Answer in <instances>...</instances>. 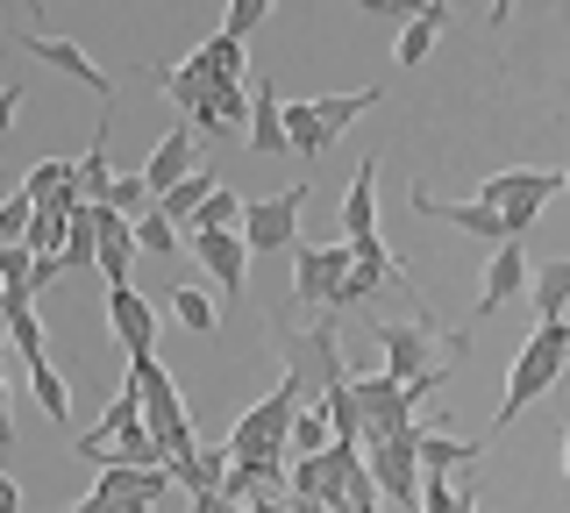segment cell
Here are the masks:
<instances>
[{
  "label": "cell",
  "mask_w": 570,
  "mask_h": 513,
  "mask_svg": "<svg viewBox=\"0 0 570 513\" xmlns=\"http://www.w3.org/2000/svg\"><path fill=\"white\" fill-rule=\"evenodd\" d=\"M94 228H100V264H94V272L107 278V293H121V286H129V272H136V257H142L136 221L121 215V207H94Z\"/></svg>",
  "instance_id": "8"
},
{
  "label": "cell",
  "mask_w": 570,
  "mask_h": 513,
  "mask_svg": "<svg viewBox=\"0 0 570 513\" xmlns=\"http://www.w3.org/2000/svg\"><path fill=\"white\" fill-rule=\"evenodd\" d=\"M563 193H570V171H563Z\"/></svg>",
  "instance_id": "37"
},
{
  "label": "cell",
  "mask_w": 570,
  "mask_h": 513,
  "mask_svg": "<svg viewBox=\"0 0 570 513\" xmlns=\"http://www.w3.org/2000/svg\"><path fill=\"white\" fill-rule=\"evenodd\" d=\"M371 335H379V349H385V378L414 385V378L435 371V328L428 322H371Z\"/></svg>",
  "instance_id": "6"
},
{
  "label": "cell",
  "mask_w": 570,
  "mask_h": 513,
  "mask_svg": "<svg viewBox=\"0 0 570 513\" xmlns=\"http://www.w3.org/2000/svg\"><path fill=\"white\" fill-rule=\"evenodd\" d=\"M557 193H563V171H492V179L478 186V200H485L492 215H507L513 243H521L528 228H534V215H542Z\"/></svg>",
  "instance_id": "3"
},
{
  "label": "cell",
  "mask_w": 570,
  "mask_h": 513,
  "mask_svg": "<svg viewBox=\"0 0 570 513\" xmlns=\"http://www.w3.org/2000/svg\"><path fill=\"white\" fill-rule=\"evenodd\" d=\"M165 471H171V485H186L193 500H207V492H222V485H228L236 456H228V450H193L186 464H165Z\"/></svg>",
  "instance_id": "19"
},
{
  "label": "cell",
  "mask_w": 570,
  "mask_h": 513,
  "mask_svg": "<svg viewBox=\"0 0 570 513\" xmlns=\"http://www.w3.org/2000/svg\"><path fill=\"white\" fill-rule=\"evenodd\" d=\"M379 100H385V86H356V93H321V100H314V115H321V129H328V136H343V129H356V121L379 108Z\"/></svg>",
  "instance_id": "21"
},
{
  "label": "cell",
  "mask_w": 570,
  "mask_h": 513,
  "mask_svg": "<svg viewBox=\"0 0 570 513\" xmlns=\"http://www.w3.org/2000/svg\"><path fill=\"white\" fill-rule=\"evenodd\" d=\"M136 243H142V257H171V250H178L186 236H178V228H171V221H165V215L150 207V215L136 221Z\"/></svg>",
  "instance_id": "30"
},
{
  "label": "cell",
  "mask_w": 570,
  "mask_h": 513,
  "mask_svg": "<svg viewBox=\"0 0 570 513\" xmlns=\"http://www.w3.org/2000/svg\"><path fill=\"white\" fill-rule=\"evenodd\" d=\"M22 100H29V86H0V150H8V136H14V115H22Z\"/></svg>",
  "instance_id": "31"
},
{
  "label": "cell",
  "mask_w": 570,
  "mask_h": 513,
  "mask_svg": "<svg viewBox=\"0 0 570 513\" xmlns=\"http://www.w3.org/2000/svg\"><path fill=\"white\" fill-rule=\"evenodd\" d=\"M29 228H36V200L22 186L8 193V200H0V250H14V243H29Z\"/></svg>",
  "instance_id": "27"
},
{
  "label": "cell",
  "mask_w": 570,
  "mask_h": 513,
  "mask_svg": "<svg viewBox=\"0 0 570 513\" xmlns=\"http://www.w3.org/2000/svg\"><path fill=\"white\" fill-rule=\"evenodd\" d=\"M165 485H171V471L157 464V471H142V464H100V477H94V492L107 506H129V500H165Z\"/></svg>",
  "instance_id": "14"
},
{
  "label": "cell",
  "mask_w": 570,
  "mask_h": 513,
  "mask_svg": "<svg viewBox=\"0 0 570 513\" xmlns=\"http://www.w3.org/2000/svg\"><path fill=\"white\" fill-rule=\"evenodd\" d=\"M29 393H36V406H43L58 428H71V385L58 378V371H29Z\"/></svg>",
  "instance_id": "28"
},
{
  "label": "cell",
  "mask_w": 570,
  "mask_h": 513,
  "mask_svg": "<svg viewBox=\"0 0 570 513\" xmlns=\"http://www.w3.org/2000/svg\"><path fill=\"white\" fill-rule=\"evenodd\" d=\"M528 286H534V264H528V250H521V243L492 250V257H485V286H478V314H499L507 299H521Z\"/></svg>",
  "instance_id": "11"
},
{
  "label": "cell",
  "mask_w": 570,
  "mask_h": 513,
  "mask_svg": "<svg viewBox=\"0 0 570 513\" xmlns=\"http://www.w3.org/2000/svg\"><path fill=\"white\" fill-rule=\"evenodd\" d=\"M563 371H570V322H542V328H534L528 343H521L513 371H507V399H499V414H492V435H499V428H513V421H521L528 406L563 378Z\"/></svg>",
  "instance_id": "1"
},
{
  "label": "cell",
  "mask_w": 570,
  "mask_h": 513,
  "mask_svg": "<svg viewBox=\"0 0 570 513\" xmlns=\"http://www.w3.org/2000/svg\"><path fill=\"white\" fill-rule=\"evenodd\" d=\"M450 29V8L442 0H428V8L414 14V22L400 29V43H392V58H400V72H414V65H428V50H435V37Z\"/></svg>",
  "instance_id": "18"
},
{
  "label": "cell",
  "mask_w": 570,
  "mask_h": 513,
  "mask_svg": "<svg viewBox=\"0 0 570 513\" xmlns=\"http://www.w3.org/2000/svg\"><path fill=\"white\" fill-rule=\"evenodd\" d=\"M350 272H356V257H350L343 236L335 243H299L293 250V307H328L335 314V293L350 286Z\"/></svg>",
  "instance_id": "4"
},
{
  "label": "cell",
  "mask_w": 570,
  "mask_h": 513,
  "mask_svg": "<svg viewBox=\"0 0 570 513\" xmlns=\"http://www.w3.org/2000/svg\"><path fill=\"white\" fill-rule=\"evenodd\" d=\"M272 22V0H228L222 8V37L228 43H249V29H264Z\"/></svg>",
  "instance_id": "29"
},
{
  "label": "cell",
  "mask_w": 570,
  "mask_h": 513,
  "mask_svg": "<svg viewBox=\"0 0 570 513\" xmlns=\"http://www.w3.org/2000/svg\"><path fill=\"white\" fill-rule=\"evenodd\" d=\"M307 200H314L307 179L285 186V193H264V200H249V215H243L249 257H293L299 250V215H307Z\"/></svg>",
  "instance_id": "2"
},
{
  "label": "cell",
  "mask_w": 570,
  "mask_h": 513,
  "mask_svg": "<svg viewBox=\"0 0 570 513\" xmlns=\"http://www.w3.org/2000/svg\"><path fill=\"white\" fill-rule=\"evenodd\" d=\"M563 477H570V428H563Z\"/></svg>",
  "instance_id": "36"
},
{
  "label": "cell",
  "mask_w": 570,
  "mask_h": 513,
  "mask_svg": "<svg viewBox=\"0 0 570 513\" xmlns=\"http://www.w3.org/2000/svg\"><path fill=\"white\" fill-rule=\"evenodd\" d=\"M71 513H115V506H107V500H100V492H86V500H79V506H71Z\"/></svg>",
  "instance_id": "34"
},
{
  "label": "cell",
  "mask_w": 570,
  "mask_h": 513,
  "mask_svg": "<svg viewBox=\"0 0 570 513\" xmlns=\"http://www.w3.org/2000/svg\"><path fill=\"white\" fill-rule=\"evenodd\" d=\"M107 193H115V171H107V115H100L94 144H86V157H79V207H100Z\"/></svg>",
  "instance_id": "23"
},
{
  "label": "cell",
  "mask_w": 570,
  "mask_h": 513,
  "mask_svg": "<svg viewBox=\"0 0 570 513\" xmlns=\"http://www.w3.org/2000/svg\"><path fill=\"white\" fill-rule=\"evenodd\" d=\"M207 157H200V144H193L186 129H171V136H157L150 144V165H142V186H150V200H165L171 186H186L193 171H200Z\"/></svg>",
  "instance_id": "10"
},
{
  "label": "cell",
  "mask_w": 570,
  "mask_h": 513,
  "mask_svg": "<svg viewBox=\"0 0 570 513\" xmlns=\"http://www.w3.org/2000/svg\"><path fill=\"white\" fill-rule=\"evenodd\" d=\"M65 278V257H36V272H29V293H50Z\"/></svg>",
  "instance_id": "32"
},
{
  "label": "cell",
  "mask_w": 570,
  "mask_h": 513,
  "mask_svg": "<svg viewBox=\"0 0 570 513\" xmlns=\"http://www.w3.org/2000/svg\"><path fill=\"white\" fill-rule=\"evenodd\" d=\"M193 129H200V136L243 129V136H249V86H214L200 108H193Z\"/></svg>",
  "instance_id": "16"
},
{
  "label": "cell",
  "mask_w": 570,
  "mask_h": 513,
  "mask_svg": "<svg viewBox=\"0 0 570 513\" xmlns=\"http://www.w3.org/2000/svg\"><path fill=\"white\" fill-rule=\"evenodd\" d=\"M406 200H414V215H428V221H450V228H463V236L492 243V250H507V243H513L507 215H492L485 200H435V193H428V186H414V193H406Z\"/></svg>",
  "instance_id": "7"
},
{
  "label": "cell",
  "mask_w": 570,
  "mask_h": 513,
  "mask_svg": "<svg viewBox=\"0 0 570 513\" xmlns=\"http://www.w3.org/2000/svg\"><path fill=\"white\" fill-rule=\"evenodd\" d=\"M115 513H150V506H142V500H129V506H115Z\"/></svg>",
  "instance_id": "35"
},
{
  "label": "cell",
  "mask_w": 570,
  "mask_h": 513,
  "mask_svg": "<svg viewBox=\"0 0 570 513\" xmlns=\"http://www.w3.org/2000/svg\"><path fill=\"white\" fill-rule=\"evenodd\" d=\"M214 193H222V179H214V165H200V171H193V179H186V186H171V193H165V200H157V215H165V221L178 228V236H186V228H193V221H200V207L214 200Z\"/></svg>",
  "instance_id": "17"
},
{
  "label": "cell",
  "mask_w": 570,
  "mask_h": 513,
  "mask_svg": "<svg viewBox=\"0 0 570 513\" xmlns=\"http://www.w3.org/2000/svg\"><path fill=\"white\" fill-rule=\"evenodd\" d=\"M528 299H534V314H542V322H570V257L534 264V286H528Z\"/></svg>",
  "instance_id": "20"
},
{
  "label": "cell",
  "mask_w": 570,
  "mask_h": 513,
  "mask_svg": "<svg viewBox=\"0 0 570 513\" xmlns=\"http://www.w3.org/2000/svg\"><path fill=\"white\" fill-rule=\"evenodd\" d=\"M0 513H22V485H14L8 471H0Z\"/></svg>",
  "instance_id": "33"
},
{
  "label": "cell",
  "mask_w": 570,
  "mask_h": 513,
  "mask_svg": "<svg viewBox=\"0 0 570 513\" xmlns=\"http://www.w3.org/2000/svg\"><path fill=\"white\" fill-rule=\"evenodd\" d=\"M485 456V442H456V435H421V477H450V471H471Z\"/></svg>",
  "instance_id": "22"
},
{
  "label": "cell",
  "mask_w": 570,
  "mask_h": 513,
  "mask_svg": "<svg viewBox=\"0 0 570 513\" xmlns=\"http://www.w3.org/2000/svg\"><path fill=\"white\" fill-rule=\"evenodd\" d=\"M171 322L193 328V335H214V328H222V314H214V299H207L200 286H178V293H171Z\"/></svg>",
  "instance_id": "25"
},
{
  "label": "cell",
  "mask_w": 570,
  "mask_h": 513,
  "mask_svg": "<svg viewBox=\"0 0 570 513\" xmlns=\"http://www.w3.org/2000/svg\"><path fill=\"white\" fill-rule=\"evenodd\" d=\"M186 250L207 264L214 286H228V299L249 286V243H243V236H186Z\"/></svg>",
  "instance_id": "13"
},
{
  "label": "cell",
  "mask_w": 570,
  "mask_h": 513,
  "mask_svg": "<svg viewBox=\"0 0 570 513\" xmlns=\"http://www.w3.org/2000/svg\"><path fill=\"white\" fill-rule=\"evenodd\" d=\"M285 136H293V150H299V157H307V165H314V157H321V150H328V144H335V136H328V129H321V115H314V100H285Z\"/></svg>",
  "instance_id": "24"
},
{
  "label": "cell",
  "mask_w": 570,
  "mask_h": 513,
  "mask_svg": "<svg viewBox=\"0 0 570 513\" xmlns=\"http://www.w3.org/2000/svg\"><path fill=\"white\" fill-rule=\"evenodd\" d=\"M371 236H379V157H364L343 193V243H371Z\"/></svg>",
  "instance_id": "15"
},
{
  "label": "cell",
  "mask_w": 570,
  "mask_h": 513,
  "mask_svg": "<svg viewBox=\"0 0 570 513\" xmlns=\"http://www.w3.org/2000/svg\"><path fill=\"white\" fill-rule=\"evenodd\" d=\"M249 150L257 157H285L293 136H285V100L272 79H249Z\"/></svg>",
  "instance_id": "12"
},
{
  "label": "cell",
  "mask_w": 570,
  "mask_h": 513,
  "mask_svg": "<svg viewBox=\"0 0 570 513\" xmlns=\"http://www.w3.org/2000/svg\"><path fill=\"white\" fill-rule=\"evenodd\" d=\"M79 264H100V228H94V207H79V215H71V236H65V272H79Z\"/></svg>",
  "instance_id": "26"
},
{
  "label": "cell",
  "mask_w": 570,
  "mask_h": 513,
  "mask_svg": "<svg viewBox=\"0 0 570 513\" xmlns=\"http://www.w3.org/2000/svg\"><path fill=\"white\" fill-rule=\"evenodd\" d=\"M107 335L129 349V364H136V357H150V349H157V307H150V299H142L136 286L107 293Z\"/></svg>",
  "instance_id": "9"
},
{
  "label": "cell",
  "mask_w": 570,
  "mask_h": 513,
  "mask_svg": "<svg viewBox=\"0 0 570 513\" xmlns=\"http://www.w3.org/2000/svg\"><path fill=\"white\" fill-rule=\"evenodd\" d=\"M14 43H22L29 58H43L50 72L79 79L86 93L100 100V115H107V100H115V72H107V65H100V58H94V50H86V43H71V37H43V29H14Z\"/></svg>",
  "instance_id": "5"
}]
</instances>
